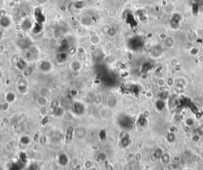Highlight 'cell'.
I'll return each instance as SVG.
<instances>
[{
	"label": "cell",
	"instance_id": "obj_1",
	"mask_svg": "<svg viewBox=\"0 0 203 170\" xmlns=\"http://www.w3.org/2000/svg\"><path fill=\"white\" fill-rule=\"evenodd\" d=\"M174 44H175V40L171 36H167V37L163 40V45L166 48H174Z\"/></svg>",
	"mask_w": 203,
	"mask_h": 170
},
{
	"label": "cell",
	"instance_id": "obj_2",
	"mask_svg": "<svg viewBox=\"0 0 203 170\" xmlns=\"http://www.w3.org/2000/svg\"><path fill=\"white\" fill-rule=\"evenodd\" d=\"M174 86L175 88L179 89H183L186 86V81L185 78H178L174 80Z\"/></svg>",
	"mask_w": 203,
	"mask_h": 170
},
{
	"label": "cell",
	"instance_id": "obj_3",
	"mask_svg": "<svg viewBox=\"0 0 203 170\" xmlns=\"http://www.w3.org/2000/svg\"><path fill=\"white\" fill-rule=\"evenodd\" d=\"M160 161L162 162L163 164H170L172 161V157L171 156V154L169 153H167V152H164L163 153L162 156L160 157Z\"/></svg>",
	"mask_w": 203,
	"mask_h": 170
},
{
	"label": "cell",
	"instance_id": "obj_4",
	"mask_svg": "<svg viewBox=\"0 0 203 170\" xmlns=\"http://www.w3.org/2000/svg\"><path fill=\"white\" fill-rule=\"evenodd\" d=\"M0 25L3 26V27H4V28L8 27L10 25V19L8 17H6V16H3L0 19Z\"/></svg>",
	"mask_w": 203,
	"mask_h": 170
},
{
	"label": "cell",
	"instance_id": "obj_5",
	"mask_svg": "<svg viewBox=\"0 0 203 170\" xmlns=\"http://www.w3.org/2000/svg\"><path fill=\"white\" fill-rule=\"evenodd\" d=\"M184 124L187 127H192L195 126V120L192 117H186L184 120Z\"/></svg>",
	"mask_w": 203,
	"mask_h": 170
},
{
	"label": "cell",
	"instance_id": "obj_6",
	"mask_svg": "<svg viewBox=\"0 0 203 170\" xmlns=\"http://www.w3.org/2000/svg\"><path fill=\"white\" fill-rule=\"evenodd\" d=\"M156 108L158 111H162V110L164 109L165 108V103H164V101L162 100V99H159L158 101L156 102Z\"/></svg>",
	"mask_w": 203,
	"mask_h": 170
},
{
	"label": "cell",
	"instance_id": "obj_7",
	"mask_svg": "<svg viewBox=\"0 0 203 170\" xmlns=\"http://www.w3.org/2000/svg\"><path fill=\"white\" fill-rule=\"evenodd\" d=\"M199 52H200V51L197 47H192V48L189 49V54L191 56H197Z\"/></svg>",
	"mask_w": 203,
	"mask_h": 170
},
{
	"label": "cell",
	"instance_id": "obj_8",
	"mask_svg": "<svg viewBox=\"0 0 203 170\" xmlns=\"http://www.w3.org/2000/svg\"><path fill=\"white\" fill-rule=\"evenodd\" d=\"M166 139H167V141L168 142H170V143H173V142L175 141L176 138H175V135H174V133L169 132L168 134L167 135V136H166Z\"/></svg>",
	"mask_w": 203,
	"mask_h": 170
},
{
	"label": "cell",
	"instance_id": "obj_9",
	"mask_svg": "<svg viewBox=\"0 0 203 170\" xmlns=\"http://www.w3.org/2000/svg\"><path fill=\"white\" fill-rule=\"evenodd\" d=\"M201 137H202V136H201L199 134L196 133L195 135H193V136L191 137L192 142H198L200 141Z\"/></svg>",
	"mask_w": 203,
	"mask_h": 170
},
{
	"label": "cell",
	"instance_id": "obj_10",
	"mask_svg": "<svg viewBox=\"0 0 203 170\" xmlns=\"http://www.w3.org/2000/svg\"><path fill=\"white\" fill-rule=\"evenodd\" d=\"M196 38V35L194 32H189L187 33V39L190 41H194Z\"/></svg>",
	"mask_w": 203,
	"mask_h": 170
},
{
	"label": "cell",
	"instance_id": "obj_11",
	"mask_svg": "<svg viewBox=\"0 0 203 170\" xmlns=\"http://www.w3.org/2000/svg\"><path fill=\"white\" fill-rule=\"evenodd\" d=\"M168 167L170 170H176L178 169V164L175 162H171L170 164H168Z\"/></svg>",
	"mask_w": 203,
	"mask_h": 170
},
{
	"label": "cell",
	"instance_id": "obj_12",
	"mask_svg": "<svg viewBox=\"0 0 203 170\" xmlns=\"http://www.w3.org/2000/svg\"><path fill=\"white\" fill-rule=\"evenodd\" d=\"M123 170H133V165L131 164L130 162L126 163L123 167Z\"/></svg>",
	"mask_w": 203,
	"mask_h": 170
},
{
	"label": "cell",
	"instance_id": "obj_13",
	"mask_svg": "<svg viewBox=\"0 0 203 170\" xmlns=\"http://www.w3.org/2000/svg\"><path fill=\"white\" fill-rule=\"evenodd\" d=\"M172 161H173V162H175L178 164L179 162L182 161V158L179 155H174L172 157Z\"/></svg>",
	"mask_w": 203,
	"mask_h": 170
},
{
	"label": "cell",
	"instance_id": "obj_14",
	"mask_svg": "<svg viewBox=\"0 0 203 170\" xmlns=\"http://www.w3.org/2000/svg\"><path fill=\"white\" fill-rule=\"evenodd\" d=\"M197 134H199L201 136L203 135V123L202 124H201L199 126H198V127H197Z\"/></svg>",
	"mask_w": 203,
	"mask_h": 170
},
{
	"label": "cell",
	"instance_id": "obj_15",
	"mask_svg": "<svg viewBox=\"0 0 203 170\" xmlns=\"http://www.w3.org/2000/svg\"><path fill=\"white\" fill-rule=\"evenodd\" d=\"M170 64H171V66H175L176 65H178V64H179V61H178V59H176V58H173L172 59H171V62H170Z\"/></svg>",
	"mask_w": 203,
	"mask_h": 170
},
{
	"label": "cell",
	"instance_id": "obj_16",
	"mask_svg": "<svg viewBox=\"0 0 203 170\" xmlns=\"http://www.w3.org/2000/svg\"><path fill=\"white\" fill-rule=\"evenodd\" d=\"M134 158H135L136 161L139 162V161H140V160L142 159V154L140 153H136V154L134 155Z\"/></svg>",
	"mask_w": 203,
	"mask_h": 170
},
{
	"label": "cell",
	"instance_id": "obj_17",
	"mask_svg": "<svg viewBox=\"0 0 203 170\" xmlns=\"http://www.w3.org/2000/svg\"><path fill=\"white\" fill-rule=\"evenodd\" d=\"M150 158H151V161L152 162H156L158 159H160L158 157H157L156 154L155 153H153L152 154L151 157H150Z\"/></svg>",
	"mask_w": 203,
	"mask_h": 170
},
{
	"label": "cell",
	"instance_id": "obj_18",
	"mask_svg": "<svg viewBox=\"0 0 203 170\" xmlns=\"http://www.w3.org/2000/svg\"><path fill=\"white\" fill-rule=\"evenodd\" d=\"M198 60H199V62H201V63H202L203 62V55H198Z\"/></svg>",
	"mask_w": 203,
	"mask_h": 170
},
{
	"label": "cell",
	"instance_id": "obj_19",
	"mask_svg": "<svg viewBox=\"0 0 203 170\" xmlns=\"http://www.w3.org/2000/svg\"><path fill=\"white\" fill-rule=\"evenodd\" d=\"M200 158L203 160V150H202V151L200 152Z\"/></svg>",
	"mask_w": 203,
	"mask_h": 170
},
{
	"label": "cell",
	"instance_id": "obj_20",
	"mask_svg": "<svg viewBox=\"0 0 203 170\" xmlns=\"http://www.w3.org/2000/svg\"><path fill=\"white\" fill-rule=\"evenodd\" d=\"M183 170H193L192 169H190V168H186V169H184Z\"/></svg>",
	"mask_w": 203,
	"mask_h": 170
},
{
	"label": "cell",
	"instance_id": "obj_21",
	"mask_svg": "<svg viewBox=\"0 0 203 170\" xmlns=\"http://www.w3.org/2000/svg\"><path fill=\"white\" fill-rule=\"evenodd\" d=\"M1 76H2V73H1V71H0V78H1Z\"/></svg>",
	"mask_w": 203,
	"mask_h": 170
},
{
	"label": "cell",
	"instance_id": "obj_22",
	"mask_svg": "<svg viewBox=\"0 0 203 170\" xmlns=\"http://www.w3.org/2000/svg\"><path fill=\"white\" fill-rule=\"evenodd\" d=\"M143 170H149V169H143Z\"/></svg>",
	"mask_w": 203,
	"mask_h": 170
}]
</instances>
